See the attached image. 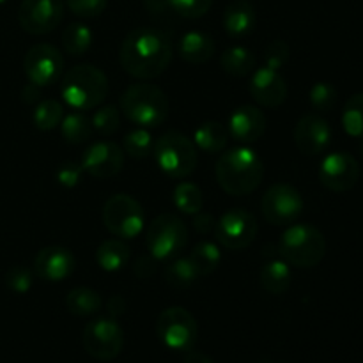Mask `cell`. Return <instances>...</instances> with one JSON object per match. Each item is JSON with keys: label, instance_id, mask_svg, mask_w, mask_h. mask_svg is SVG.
Masks as SVG:
<instances>
[{"label": "cell", "instance_id": "30", "mask_svg": "<svg viewBox=\"0 0 363 363\" xmlns=\"http://www.w3.org/2000/svg\"><path fill=\"white\" fill-rule=\"evenodd\" d=\"M60 130H62L64 140L69 144H82L87 142L92 135V123L87 116L80 112L67 113L60 123Z\"/></svg>", "mask_w": 363, "mask_h": 363}, {"label": "cell", "instance_id": "8", "mask_svg": "<svg viewBox=\"0 0 363 363\" xmlns=\"http://www.w3.org/2000/svg\"><path fill=\"white\" fill-rule=\"evenodd\" d=\"M103 223L117 238L133 240L144 229V211L131 195L117 194L103 206Z\"/></svg>", "mask_w": 363, "mask_h": 363}, {"label": "cell", "instance_id": "32", "mask_svg": "<svg viewBox=\"0 0 363 363\" xmlns=\"http://www.w3.org/2000/svg\"><path fill=\"white\" fill-rule=\"evenodd\" d=\"M342 126L353 138H363V92L353 94L342 110Z\"/></svg>", "mask_w": 363, "mask_h": 363}, {"label": "cell", "instance_id": "22", "mask_svg": "<svg viewBox=\"0 0 363 363\" xmlns=\"http://www.w3.org/2000/svg\"><path fill=\"white\" fill-rule=\"evenodd\" d=\"M179 55L188 64L201 66V64H206L215 55V41L206 32L190 30L181 39Z\"/></svg>", "mask_w": 363, "mask_h": 363}, {"label": "cell", "instance_id": "40", "mask_svg": "<svg viewBox=\"0 0 363 363\" xmlns=\"http://www.w3.org/2000/svg\"><path fill=\"white\" fill-rule=\"evenodd\" d=\"M287 59H289V46H287L286 41L282 39H275V41L269 43L266 46V52H264V60H266V66L272 67V69L279 71L286 66Z\"/></svg>", "mask_w": 363, "mask_h": 363}, {"label": "cell", "instance_id": "43", "mask_svg": "<svg viewBox=\"0 0 363 363\" xmlns=\"http://www.w3.org/2000/svg\"><path fill=\"white\" fill-rule=\"evenodd\" d=\"M156 262L158 261H156L151 254L140 255V257L137 259V262H135L133 273L138 279H149V277H152L156 273Z\"/></svg>", "mask_w": 363, "mask_h": 363}, {"label": "cell", "instance_id": "9", "mask_svg": "<svg viewBox=\"0 0 363 363\" xmlns=\"http://www.w3.org/2000/svg\"><path fill=\"white\" fill-rule=\"evenodd\" d=\"M82 344L89 357L99 362H110L124 347V332L112 318H98L87 323L82 333Z\"/></svg>", "mask_w": 363, "mask_h": 363}, {"label": "cell", "instance_id": "36", "mask_svg": "<svg viewBox=\"0 0 363 363\" xmlns=\"http://www.w3.org/2000/svg\"><path fill=\"white\" fill-rule=\"evenodd\" d=\"M91 123H92V128H94L99 135H103V137H110V135H113L117 130H119V124H121L119 108H117L116 105L101 106L99 110H96Z\"/></svg>", "mask_w": 363, "mask_h": 363}, {"label": "cell", "instance_id": "44", "mask_svg": "<svg viewBox=\"0 0 363 363\" xmlns=\"http://www.w3.org/2000/svg\"><path fill=\"white\" fill-rule=\"evenodd\" d=\"M215 218H213L211 215H208V213H201L199 211L197 215H195L194 218V227L195 230H199L201 234H209L215 230Z\"/></svg>", "mask_w": 363, "mask_h": 363}, {"label": "cell", "instance_id": "7", "mask_svg": "<svg viewBox=\"0 0 363 363\" xmlns=\"http://www.w3.org/2000/svg\"><path fill=\"white\" fill-rule=\"evenodd\" d=\"M188 243V229L183 220L170 213L158 215L147 227L145 245L156 261L176 259Z\"/></svg>", "mask_w": 363, "mask_h": 363}, {"label": "cell", "instance_id": "49", "mask_svg": "<svg viewBox=\"0 0 363 363\" xmlns=\"http://www.w3.org/2000/svg\"><path fill=\"white\" fill-rule=\"evenodd\" d=\"M360 151H362V156H363V138H360Z\"/></svg>", "mask_w": 363, "mask_h": 363}, {"label": "cell", "instance_id": "2", "mask_svg": "<svg viewBox=\"0 0 363 363\" xmlns=\"http://www.w3.org/2000/svg\"><path fill=\"white\" fill-rule=\"evenodd\" d=\"M215 176L225 194L241 197L261 186L264 179V162L252 149L234 147L220 156Z\"/></svg>", "mask_w": 363, "mask_h": 363}, {"label": "cell", "instance_id": "47", "mask_svg": "<svg viewBox=\"0 0 363 363\" xmlns=\"http://www.w3.org/2000/svg\"><path fill=\"white\" fill-rule=\"evenodd\" d=\"M183 363H213V360L208 354L201 353V351H190V353L186 354V358L183 360Z\"/></svg>", "mask_w": 363, "mask_h": 363}, {"label": "cell", "instance_id": "13", "mask_svg": "<svg viewBox=\"0 0 363 363\" xmlns=\"http://www.w3.org/2000/svg\"><path fill=\"white\" fill-rule=\"evenodd\" d=\"M23 71L30 84L38 85V87L55 84L64 71L62 53L48 43L34 45L25 53Z\"/></svg>", "mask_w": 363, "mask_h": 363}, {"label": "cell", "instance_id": "46", "mask_svg": "<svg viewBox=\"0 0 363 363\" xmlns=\"http://www.w3.org/2000/svg\"><path fill=\"white\" fill-rule=\"evenodd\" d=\"M145 7L151 14H160L170 7L169 0H145Z\"/></svg>", "mask_w": 363, "mask_h": 363}, {"label": "cell", "instance_id": "4", "mask_svg": "<svg viewBox=\"0 0 363 363\" xmlns=\"http://www.w3.org/2000/svg\"><path fill=\"white\" fill-rule=\"evenodd\" d=\"M60 92L64 101L73 110H91L105 101L108 94V80L98 67L80 64L64 74Z\"/></svg>", "mask_w": 363, "mask_h": 363}, {"label": "cell", "instance_id": "26", "mask_svg": "<svg viewBox=\"0 0 363 363\" xmlns=\"http://www.w3.org/2000/svg\"><path fill=\"white\" fill-rule=\"evenodd\" d=\"M220 64L230 77H247L255 69V57L245 46H230L220 57Z\"/></svg>", "mask_w": 363, "mask_h": 363}, {"label": "cell", "instance_id": "24", "mask_svg": "<svg viewBox=\"0 0 363 363\" xmlns=\"http://www.w3.org/2000/svg\"><path fill=\"white\" fill-rule=\"evenodd\" d=\"M131 250L124 241L106 240L96 250V262L105 272H119L130 261Z\"/></svg>", "mask_w": 363, "mask_h": 363}, {"label": "cell", "instance_id": "15", "mask_svg": "<svg viewBox=\"0 0 363 363\" xmlns=\"http://www.w3.org/2000/svg\"><path fill=\"white\" fill-rule=\"evenodd\" d=\"M360 179V165L350 152L337 151L326 156L319 167V181L335 194L350 191Z\"/></svg>", "mask_w": 363, "mask_h": 363}, {"label": "cell", "instance_id": "50", "mask_svg": "<svg viewBox=\"0 0 363 363\" xmlns=\"http://www.w3.org/2000/svg\"><path fill=\"white\" fill-rule=\"evenodd\" d=\"M4 2H7V0H0V4H4Z\"/></svg>", "mask_w": 363, "mask_h": 363}, {"label": "cell", "instance_id": "45", "mask_svg": "<svg viewBox=\"0 0 363 363\" xmlns=\"http://www.w3.org/2000/svg\"><path fill=\"white\" fill-rule=\"evenodd\" d=\"M106 311H108L112 318H119V315L126 312V300L121 294H113L108 300V303H106Z\"/></svg>", "mask_w": 363, "mask_h": 363}, {"label": "cell", "instance_id": "1", "mask_svg": "<svg viewBox=\"0 0 363 363\" xmlns=\"http://www.w3.org/2000/svg\"><path fill=\"white\" fill-rule=\"evenodd\" d=\"M172 45L163 32L151 27L131 30L119 50V62L130 77L152 80L169 67Z\"/></svg>", "mask_w": 363, "mask_h": 363}, {"label": "cell", "instance_id": "19", "mask_svg": "<svg viewBox=\"0 0 363 363\" xmlns=\"http://www.w3.org/2000/svg\"><path fill=\"white\" fill-rule=\"evenodd\" d=\"M250 92L255 101L266 108H277L287 99V84L279 71L264 66L254 69Z\"/></svg>", "mask_w": 363, "mask_h": 363}, {"label": "cell", "instance_id": "27", "mask_svg": "<svg viewBox=\"0 0 363 363\" xmlns=\"http://www.w3.org/2000/svg\"><path fill=\"white\" fill-rule=\"evenodd\" d=\"M66 308L78 318L92 315L101 308V296L89 287H77L67 293Z\"/></svg>", "mask_w": 363, "mask_h": 363}, {"label": "cell", "instance_id": "39", "mask_svg": "<svg viewBox=\"0 0 363 363\" xmlns=\"http://www.w3.org/2000/svg\"><path fill=\"white\" fill-rule=\"evenodd\" d=\"M6 286L13 293L25 294L32 287V273L25 266H13L6 273Z\"/></svg>", "mask_w": 363, "mask_h": 363}, {"label": "cell", "instance_id": "3", "mask_svg": "<svg viewBox=\"0 0 363 363\" xmlns=\"http://www.w3.org/2000/svg\"><path fill=\"white\" fill-rule=\"evenodd\" d=\"M119 106L138 128H158L169 117V99L165 92L145 82L130 85L121 94Z\"/></svg>", "mask_w": 363, "mask_h": 363}, {"label": "cell", "instance_id": "20", "mask_svg": "<svg viewBox=\"0 0 363 363\" xmlns=\"http://www.w3.org/2000/svg\"><path fill=\"white\" fill-rule=\"evenodd\" d=\"M266 131V116L257 106H238L229 119V133L241 144L257 142Z\"/></svg>", "mask_w": 363, "mask_h": 363}, {"label": "cell", "instance_id": "38", "mask_svg": "<svg viewBox=\"0 0 363 363\" xmlns=\"http://www.w3.org/2000/svg\"><path fill=\"white\" fill-rule=\"evenodd\" d=\"M170 9L186 20H197L202 18L211 9L213 0H169Z\"/></svg>", "mask_w": 363, "mask_h": 363}, {"label": "cell", "instance_id": "18", "mask_svg": "<svg viewBox=\"0 0 363 363\" xmlns=\"http://www.w3.org/2000/svg\"><path fill=\"white\" fill-rule=\"evenodd\" d=\"M74 255L64 247H45L34 257V272L45 282H62L74 272Z\"/></svg>", "mask_w": 363, "mask_h": 363}, {"label": "cell", "instance_id": "23", "mask_svg": "<svg viewBox=\"0 0 363 363\" xmlns=\"http://www.w3.org/2000/svg\"><path fill=\"white\" fill-rule=\"evenodd\" d=\"M194 138L195 147L208 152V155H216V152H222L225 149L229 133H227V128L218 121H206V123L199 124Z\"/></svg>", "mask_w": 363, "mask_h": 363}, {"label": "cell", "instance_id": "21", "mask_svg": "<svg viewBox=\"0 0 363 363\" xmlns=\"http://www.w3.org/2000/svg\"><path fill=\"white\" fill-rule=\"evenodd\" d=\"M255 27V9L250 0H233L223 11V28L234 39L247 38Z\"/></svg>", "mask_w": 363, "mask_h": 363}, {"label": "cell", "instance_id": "10", "mask_svg": "<svg viewBox=\"0 0 363 363\" xmlns=\"http://www.w3.org/2000/svg\"><path fill=\"white\" fill-rule=\"evenodd\" d=\"M160 340L172 351H190L197 340V321L183 307H169L156 323Z\"/></svg>", "mask_w": 363, "mask_h": 363}, {"label": "cell", "instance_id": "29", "mask_svg": "<svg viewBox=\"0 0 363 363\" xmlns=\"http://www.w3.org/2000/svg\"><path fill=\"white\" fill-rule=\"evenodd\" d=\"M190 261L194 262L199 277H206L218 269L222 254H220V248L211 241H199L194 250H191Z\"/></svg>", "mask_w": 363, "mask_h": 363}, {"label": "cell", "instance_id": "17", "mask_svg": "<svg viewBox=\"0 0 363 363\" xmlns=\"http://www.w3.org/2000/svg\"><path fill=\"white\" fill-rule=\"evenodd\" d=\"M332 142V128L328 121L315 113H307L294 128V144L305 156H318Z\"/></svg>", "mask_w": 363, "mask_h": 363}, {"label": "cell", "instance_id": "11", "mask_svg": "<svg viewBox=\"0 0 363 363\" xmlns=\"http://www.w3.org/2000/svg\"><path fill=\"white\" fill-rule=\"evenodd\" d=\"M257 220L243 208L229 209L215 225V238L227 250H245L257 236Z\"/></svg>", "mask_w": 363, "mask_h": 363}, {"label": "cell", "instance_id": "33", "mask_svg": "<svg viewBox=\"0 0 363 363\" xmlns=\"http://www.w3.org/2000/svg\"><path fill=\"white\" fill-rule=\"evenodd\" d=\"M174 204L186 215H197L204 206L201 188L194 183H179L174 190Z\"/></svg>", "mask_w": 363, "mask_h": 363}, {"label": "cell", "instance_id": "41", "mask_svg": "<svg viewBox=\"0 0 363 363\" xmlns=\"http://www.w3.org/2000/svg\"><path fill=\"white\" fill-rule=\"evenodd\" d=\"M108 0H67L71 13L80 18H96L106 9Z\"/></svg>", "mask_w": 363, "mask_h": 363}, {"label": "cell", "instance_id": "12", "mask_svg": "<svg viewBox=\"0 0 363 363\" xmlns=\"http://www.w3.org/2000/svg\"><path fill=\"white\" fill-rule=\"evenodd\" d=\"M262 213L272 225H289L303 211L300 191L287 183H277L262 197Z\"/></svg>", "mask_w": 363, "mask_h": 363}, {"label": "cell", "instance_id": "28", "mask_svg": "<svg viewBox=\"0 0 363 363\" xmlns=\"http://www.w3.org/2000/svg\"><path fill=\"white\" fill-rule=\"evenodd\" d=\"M92 32L87 25L74 21L69 23L62 32V46L71 57H80L91 48Z\"/></svg>", "mask_w": 363, "mask_h": 363}, {"label": "cell", "instance_id": "25", "mask_svg": "<svg viewBox=\"0 0 363 363\" xmlns=\"http://www.w3.org/2000/svg\"><path fill=\"white\" fill-rule=\"evenodd\" d=\"M291 268L286 261L273 259L261 269V286L272 294H284L291 286Z\"/></svg>", "mask_w": 363, "mask_h": 363}, {"label": "cell", "instance_id": "48", "mask_svg": "<svg viewBox=\"0 0 363 363\" xmlns=\"http://www.w3.org/2000/svg\"><path fill=\"white\" fill-rule=\"evenodd\" d=\"M21 94H23V101H25V103H34V101H38V96H39L38 85H34V84L27 85V87L23 89V92H21Z\"/></svg>", "mask_w": 363, "mask_h": 363}, {"label": "cell", "instance_id": "42", "mask_svg": "<svg viewBox=\"0 0 363 363\" xmlns=\"http://www.w3.org/2000/svg\"><path fill=\"white\" fill-rule=\"evenodd\" d=\"M82 174H84L82 163L78 165V163L67 162V163H64V165H60L59 169H57V181H59L62 186L73 188V186H77L78 183H80Z\"/></svg>", "mask_w": 363, "mask_h": 363}, {"label": "cell", "instance_id": "16", "mask_svg": "<svg viewBox=\"0 0 363 363\" xmlns=\"http://www.w3.org/2000/svg\"><path fill=\"white\" fill-rule=\"evenodd\" d=\"M124 165V151L113 142H96L82 156V169L92 177L108 179L121 172Z\"/></svg>", "mask_w": 363, "mask_h": 363}, {"label": "cell", "instance_id": "6", "mask_svg": "<svg viewBox=\"0 0 363 363\" xmlns=\"http://www.w3.org/2000/svg\"><path fill=\"white\" fill-rule=\"evenodd\" d=\"M152 156L160 170L172 179H184L197 167V147L179 131H167L156 138Z\"/></svg>", "mask_w": 363, "mask_h": 363}, {"label": "cell", "instance_id": "5", "mask_svg": "<svg viewBox=\"0 0 363 363\" xmlns=\"http://www.w3.org/2000/svg\"><path fill=\"white\" fill-rule=\"evenodd\" d=\"M279 250L287 264L296 268H315L326 255V240L314 225L296 223L282 234Z\"/></svg>", "mask_w": 363, "mask_h": 363}, {"label": "cell", "instance_id": "35", "mask_svg": "<svg viewBox=\"0 0 363 363\" xmlns=\"http://www.w3.org/2000/svg\"><path fill=\"white\" fill-rule=\"evenodd\" d=\"M152 145H155V140H152L147 128H137V130L130 131L124 138V151L131 158H147L152 152Z\"/></svg>", "mask_w": 363, "mask_h": 363}, {"label": "cell", "instance_id": "37", "mask_svg": "<svg viewBox=\"0 0 363 363\" xmlns=\"http://www.w3.org/2000/svg\"><path fill=\"white\" fill-rule=\"evenodd\" d=\"M337 103V89L328 82H318L311 89V105L318 112H330Z\"/></svg>", "mask_w": 363, "mask_h": 363}, {"label": "cell", "instance_id": "34", "mask_svg": "<svg viewBox=\"0 0 363 363\" xmlns=\"http://www.w3.org/2000/svg\"><path fill=\"white\" fill-rule=\"evenodd\" d=\"M64 119V108L57 99H45L34 110V124L38 130L50 131Z\"/></svg>", "mask_w": 363, "mask_h": 363}, {"label": "cell", "instance_id": "31", "mask_svg": "<svg viewBox=\"0 0 363 363\" xmlns=\"http://www.w3.org/2000/svg\"><path fill=\"white\" fill-rule=\"evenodd\" d=\"M197 277L199 273L190 257L176 259L165 269V282L174 289H186V287L194 286Z\"/></svg>", "mask_w": 363, "mask_h": 363}, {"label": "cell", "instance_id": "14", "mask_svg": "<svg viewBox=\"0 0 363 363\" xmlns=\"http://www.w3.org/2000/svg\"><path fill=\"white\" fill-rule=\"evenodd\" d=\"M64 0H21L18 21L25 32L34 35L50 34L64 18Z\"/></svg>", "mask_w": 363, "mask_h": 363}]
</instances>
